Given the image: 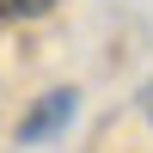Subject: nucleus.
I'll list each match as a JSON object with an SVG mask.
<instances>
[{
	"label": "nucleus",
	"instance_id": "f257e3e1",
	"mask_svg": "<svg viewBox=\"0 0 153 153\" xmlns=\"http://www.w3.org/2000/svg\"><path fill=\"white\" fill-rule=\"evenodd\" d=\"M74 117H80V92H74V86H55V92H43V98L19 117L12 141H19V147H43V141H55Z\"/></svg>",
	"mask_w": 153,
	"mask_h": 153
},
{
	"label": "nucleus",
	"instance_id": "f03ea898",
	"mask_svg": "<svg viewBox=\"0 0 153 153\" xmlns=\"http://www.w3.org/2000/svg\"><path fill=\"white\" fill-rule=\"evenodd\" d=\"M55 0H0V19H37V12H49Z\"/></svg>",
	"mask_w": 153,
	"mask_h": 153
},
{
	"label": "nucleus",
	"instance_id": "7ed1b4c3",
	"mask_svg": "<svg viewBox=\"0 0 153 153\" xmlns=\"http://www.w3.org/2000/svg\"><path fill=\"white\" fill-rule=\"evenodd\" d=\"M141 117H147V123H153V80H147V86H141Z\"/></svg>",
	"mask_w": 153,
	"mask_h": 153
}]
</instances>
